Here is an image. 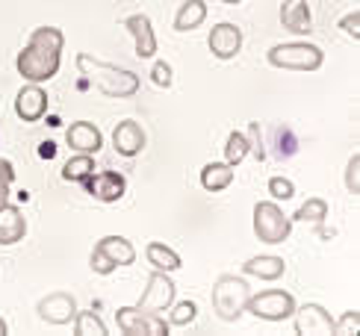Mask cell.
Wrapping results in <instances>:
<instances>
[{
  "instance_id": "6da1fadb",
  "label": "cell",
  "mask_w": 360,
  "mask_h": 336,
  "mask_svg": "<svg viewBox=\"0 0 360 336\" xmlns=\"http://www.w3.org/2000/svg\"><path fill=\"white\" fill-rule=\"evenodd\" d=\"M65 48V36L59 27H39L18 53V74L27 83H48L59 71V56Z\"/></svg>"
},
{
  "instance_id": "7a4b0ae2",
  "label": "cell",
  "mask_w": 360,
  "mask_h": 336,
  "mask_svg": "<svg viewBox=\"0 0 360 336\" xmlns=\"http://www.w3.org/2000/svg\"><path fill=\"white\" fill-rule=\"evenodd\" d=\"M77 68L83 74L86 83H92L98 91H103L107 98H133L139 91V77L127 68H118L112 63H101V59L80 53Z\"/></svg>"
},
{
  "instance_id": "3957f363",
  "label": "cell",
  "mask_w": 360,
  "mask_h": 336,
  "mask_svg": "<svg viewBox=\"0 0 360 336\" xmlns=\"http://www.w3.org/2000/svg\"><path fill=\"white\" fill-rule=\"evenodd\" d=\"M248 280L239 274H219V280L213 283V310L221 322H239V316L245 313L248 304Z\"/></svg>"
},
{
  "instance_id": "277c9868",
  "label": "cell",
  "mask_w": 360,
  "mask_h": 336,
  "mask_svg": "<svg viewBox=\"0 0 360 336\" xmlns=\"http://www.w3.org/2000/svg\"><path fill=\"white\" fill-rule=\"evenodd\" d=\"M269 65L275 68H287V71H319L325 63V53L316 44L307 41H290V44H278L269 51Z\"/></svg>"
},
{
  "instance_id": "5b68a950",
  "label": "cell",
  "mask_w": 360,
  "mask_h": 336,
  "mask_svg": "<svg viewBox=\"0 0 360 336\" xmlns=\"http://www.w3.org/2000/svg\"><path fill=\"white\" fill-rule=\"evenodd\" d=\"M290 233H292V221L278 204L272 201L254 204V236L263 245H281L283 239H290Z\"/></svg>"
},
{
  "instance_id": "8992f818",
  "label": "cell",
  "mask_w": 360,
  "mask_h": 336,
  "mask_svg": "<svg viewBox=\"0 0 360 336\" xmlns=\"http://www.w3.org/2000/svg\"><path fill=\"white\" fill-rule=\"evenodd\" d=\"M133 259H136V251L124 236H103L95 245L89 266L95 274H112L118 266H130Z\"/></svg>"
},
{
  "instance_id": "52a82bcc",
  "label": "cell",
  "mask_w": 360,
  "mask_h": 336,
  "mask_svg": "<svg viewBox=\"0 0 360 336\" xmlns=\"http://www.w3.org/2000/svg\"><path fill=\"white\" fill-rule=\"evenodd\" d=\"M245 310H251V316H257L260 322H283L295 313V298L283 289H269L260 295H248Z\"/></svg>"
},
{
  "instance_id": "ba28073f",
  "label": "cell",
  "mask_w": 360,
  "mask_h": 336,
  "mask_svg": "<svg viewBox=\"0 0 360 336\" xmlns=\"http://www.w3.org/2000/svg\"><path fill=\"white\" fill-rule=\"evenodd\" d=\"M115 322L124 336H169L172 330L160 313H148L142 307H122L115 313Z\"/></svg>"
},
{
  "instance_id": "9c48e42d",
  "label": "cell",
  "mask_w": 360,
  "mask_h": 336,
  "mask_svg": "<svg viewBox=\"0 0 360 336\" xmlns=\"http://www.w3.org/2000/svg\"><path fill=\"white\" fill-rule=\"evenodd\" d=\"M172 304H174V280L169 278V271L157 269L151 274V280H148V286H145V292H142L136 307H142L148 313H166Z\"/></svg>"
},
{
  "instance_id": "30bf717a",
  "label": "cell",
  "mask_w": 360,
  "mask_h": 336,
  "mask_svg": "<svg viewBox=\"0 0 360 336\" xmlns=\"http://www.w3.org/2000/svg\"><path fill=\"white\" fill-rule=\"evenodd\" d=\"M295 333L298 336H334V318L319 304L295 307Z\"/></svg>"
},
{
  "instance_id": "8fae6325",
  "label": "cell",
  "mask_w": 360,
  "mask_h": 336,
  "mask_svg": "<svg viewBox=\"0 0 360 336\" xmlns=\"http://www.w3.org/2000/svg\"><path fill=\"white\" fill-rule=\"evenodd\" d=\"M36 310H39L41 322L68 325V322H74V316H77V301H74V295H68V292H53V295H44Z\"/></svg>"
},
{
  "instance_id": "7c38bea8",
  "label": "cell",
  "mask_w": 360,
  "mask_h": 336,
  "mask_svg": "<svg viewBox=\"0 0 360 336\" xmlns=\"http://www.w3.org/2000/svg\"><path fill=\"white\" fill-rule=\"evenodd\" d=\"M207 44H210V51H213L216 59L228 63V59H233L239 51H243V33H239L236 24L221 21V24L213 27V33H210Z\"/></svg>"
},
{
  "instance_id": "4fadbf2b",
  "label": "cell",
  "mask_w": 360,
  "mask_h": 336,
  "mask_svg": "<svg viewBox=\"0 0 360 336\" xmlns=\"http://www.w3.org/2000/svg\"><path fill=\"white\" fill-rule=\"evenodd\" d=\"M15 112H18V118L27 121V124L44 118V112H48V91H44L39 83L24 86L18 91V98H15Z\"/></svg>"
},
{
  "instance_id": "5bb4252c",
  "label": "cell",
  "mask_w": 360,
  "mask_h": 336,
  "mask_svg": "<svg viewBox=\"0 0 360 336\" xmlns=\"http://www.w3.org/2000/svg\"><path fill=\"white\" fill-rule=\"evenodd\" d=\"M83 183H86V189L103 204H112L127 192V177L118 174V172H103V174H95V177L89 174Z\"/></svg>"
},
{
  "instance_id": "9a60e30c",
  "label": "cell",
  "mask_w": 360,
  "mask_h": 336,
  "mask_svg": "<svg viewBox=\"0 0 360 336\" xmlns=\"http://www.w3.org/2000/svg\"><path fill=\"white\" fill-rule=\"evenodd\" d=\"M145 130L142 124H136V121H118L115 130H112V148L118 150L122 157H136L139 150L145 148Z\"/></svg>"
},
{
  "instance_id": "2e32d148",
  "label": "cell",
  "mask_w": 360,
  "mask_h": 336,
  "mask_svg": "<svg viewBox=\"0 0 360 336\" xmlns=\"http://www.w3.org/2000/svg\"><path fill=\"white\" fill-rule=\"evenodd\" d=\"M65 142L71 150H77V154H98L103 139H101V130L92 124V121H74L65 133Z\"/></svg>"
},
{
  "instance_id": "e0dca14e",
  "label": "cell",
  "mask_w": 360,
  "mask_h": 336,
  "mask_svg": "<svg viewBox=\"0 0 360 336\" xmlns=\"http://www.w3.org/2000/svg\"><path fill=\"white\" fill-rule=\"evenodd\" d=\"M124 27L136 39V56L139 59H154L157 56V36H154V27L148 15H130L124 18Z\"/></svg>"
},
{
  "instance_id": "ac0fdd59",
  "label": "cell",
  "mask_w": 360,
  "mask_h": 336,
  "mask_svg": "<svg viewBox=\"0 0 360 336\" xmlns=\"http://www.w3.org/2000/svg\"><path fill=\"white\" fill-rule=\"evenodd\" d=\"M27 236V221L15 204H0V245H18Z\"/></svg>"
},
{
  "instance_id": "d6986e66",
  "label": "cell",
  "mask_w": 360,
  "mask_h": 336,
  "mask_svg": "<svg viewBox=\"0 0 360 336\" xmlns=\"http://www.w3.org/2000/svg\"><path fill=\"white\" fill-rule=\"evenodd\" d=\"M281 24H283V30H290L292 36H307L313 27L307 0H287L281 9Z\"/></svg>"
},
{
  "instance_id": "ffe728a7",
  "label": "cell",
  "mask_w": 360,
  "mask_h": 336,
  "mask_svg": "<svg viewBox=\"0 0 360 336\" xmlns=\"http://www.w3.org/2000/svg\"><path fill=\"white\" fill-rule=\"evenodd\" d=\"M283 271H287V266H283V259L275 254L254 257L243 266V274H254V278H260V280H278V278H283Z\"/></svg>"
},
{
  "instance_id": "44dd1931",
  "label": "cell",
  "mask_w": 360,
  "mask_h": 336,
  "mask_svg": "<svg viewBox=\"0 0 360 336\" xmlns=\"http://www.w3.org/2000/svg\"><path fill=\"white\" fill-rule=\"evenodd\" d=\"M207 18V4L204 0H186L184 6L174 15V30L177 33H189V30H198Z\"/></svg>"
},
{
  "instance_id": "7402d4cb",
  "label": "cell",
  "mask_w": 360,
  "mask_h": 336,
  "mask_svg": "<svg viewBox=\"0 0 360 336\" xmlns=\"http://www.w3.org/2000/svg\"><path fill=\"white\" fill-rule=\"evenodd\" d=\"M233 183V165L228 162H210L201 168V186L207 192H221Z\"/></svg>"
},
{
  "instance_id": "603a6c76",
  "label": "cell",
  "mask_w": 360,
  "mask_h": 336,
  "mask_svg": "<svg viewBox=\"0 0 360 336\" xmlns=\"http://www.w3.org/2000/svg\"><path fill=\"white\" fill-rule=\"evenodd\" d=\"M145 257H148V263H151L154 269H160V271H177L180 266H184L180 254L169 245H162V242H151V245L145 248Z\"/></svg>"
},
{
  "instance_id": "cb8c5ba5",
  "label": "cell",
  "mask_w": 360,
  "mask_h": 336,
  "mask_svg": "<svg viewBox=\"0 0 360 336\" xmlns=\"http://www.w3.org/2000/svg\"><path fill=\"white\" fill-rule=\"evenodd\" d=\"M325 219H328V204L322 201V198H307V201L298 207V212H295V221L313 224V227H322Z\"/></svg>"
},
{
  "instance_id": "d4e9b609",
  "label": "cell",
  "mask_w": 360,
  "mask_h": 336,
  "mask_svg": "<svg viewBox=\"0 0 360 336\" xmlns=\"http://www.w3.org/2000/svg\"><path fill=\"white\" fill-rule=\"evenodd\" d=\"M92 172H95V157L92 154H77L63 165V177L68 183H83Z\"/></svg>"
},
{
  "instance_id": "484cf974",
  "label": "cell",
  "mask_w": 360,
  "mask_h": 336,
  "mask_svg": "<svg viewBox=\"0 0 360 336\" xmlns=\"http://www.w3.org/2000/svg\"><path fill=\"white\" fill-rule=\"evenodd\" d=\"M107 325L101 322V316L95 310H83L74 316V336H107Z\"/></svg>"
},
{
  "instance_id": "4316f807",
  "label": "cell",
  "mask_w": 360,
  "mask_h": 336,
  "mask_svg": "<svg viewBox=\"0 0 360 336\" xmlns=\"http://www.w3.org/2000/svg\"><path fill=\"white\" fill-rule=\"evenodd\" d=\"M245 157H248V136L233 130V133L228 136V145H224V162L236 168Z\"/></svg>"
},
{
  "instance_id": "83f0119b",
  "label": "cell",
  "mask_w": 360,
  "mask_h": 336,
  "mask_svg": "<svg viewBox=\"0 0 360 336\" xmlns=\"http://www.w3.org/2000/svg\"><path fill=\"white\" fill-rule=\"evenodd\" d=\"M198 316V307L195 301H180V304H172V313H169V328H186L195 322Z\"/></svg>"
},
{
  "instance_id": "f1b7e54d",
  "label": "cell",
  "mask_w": 360,
  "mask_h": 336,
  "mask_svg": "<svg viewBox=\"0 0 360 336\" xmlns=\"http://www.w3.org/2000/svg\"><path fill=\"white\" fill-rule=\"evenodd\" d=\"M360 330V313L349 310L340 316V322H334V336H357Z\"/></svg>"
},
{
  "instance_id": "f546056e",
  "label": "cell",
  "mask_w": 360,
  "mask_h": 336,
  "mask_svg": "<svg viewBox=\"0 0 360 336\" xmlns=\"http://www.w3.org/2000/svg\"><path fill=\"white\" fill-rule=\"evenodd\" d=\"M269 192H272L275 201H290V198L295 195V186L287 177H269Z\"/></svg>"
},
{
  "instance_id": "4dcf8cb0",
  "label": "cell",
  "mask_w": 360,
  "mask_h": 336,
  "mask_svg": "<svg viewBox=\"0 0 360 336\" xmlns=\"http://www.w3.org/2000/svg\"><path fill=\"white\" fill-rule=\"evenodd\" d=\"M12 180H15V168H12V162L0 157V204H6V201H9Z\"/></svg>"
},
{
  "instance_id": "1f68e13d",
  "label": "cell",
  "mask_w": 360,
  "mask_h": 336,
  "mask_svg": "<svg viewBox=\"0 0 360 336\" xmlns=\"http://www.w3.org/2000/svg\"><path fill=\"white\" fill-rule=\"evenodd\" d=\"M346 189L357 198L360 195V154H354L349 160V168H346Z\"/></svg>"
},
{
  "instance_id": "d6a6232c",
  "label": "cell",
  "mask_w": 360,
  "mask_h": 336,
  "mask_svg": "<svg viewBox=\"0 0 360 336\" xmlns=\"http://www.w3.org/2000/svg\"><path fill=\"white\" fill-rule=\"evenodd\" d=\"M151 83L160 86V89L172 86V68H169V63H154L151 65Z\"/></svg>"
},
{
  "instance_id": "836d02e7",
  "label": "cell",
  "mask_w": 360,
  "mask_h": 336,
  "mask_svg": "<svg viewBox=\"0 0 360 336\" xmlns=\"http://www.w3.org/2000/svg\"><path fill=\"white\" fill-rule=\"evenodd\" d=\"M340 30H346L352 39H360V12L354 9L349 15H342V18H340Z\"/></svg>"
},
{
  "instance_id": "e575fe53",
  "label": "cell",
  "mask_w": 360,
  "mask_h": 336,
  "mask_svg": "<svg viewBox=\"0 0 360 336\" xmlns=\"http://www.w3.org/2000/svg\"><path fill=\"white\" fill-rule=\"evenodd\" d=\"M251 139H248V150H254V160L257 162H263L266 160V148H263V142H260V124H251Z\"/></svg>"
},
{
  "instance_id": "d590c367",
  "label": "cell",
  "mask_w": 360,
  "mask_h": 336,
  "mask_svg": "<svg viewBox=\"0 0 360 336\" xmlns=\"http://www.w3.org/2000/svg\"><path fill=\"white\" fill-rule=\"evenodd\" d=\"M41 157L51 160V157H53V145H41Z\"/></svg>"
},
{
  "instance_id": "8d00e7d4",
  "label": "cell",
  "mask_w": 360,
  "mask_h": 336,
  "mask_svg": "<svg viewBox=\"0 0 360 336\" xmlns=\"http://www.w3.org/2000/svg\"><path fill=\"white\" fill-rule=\"evenodd\" d=\"M6 333H9V325L4 322V318H0V336H6Z\"/></svg>"
},
{
  "instance_id": "74e56055",
  "label": "cell",
  "mask_w": 360,
  "mask_h": 336,
  "mask_svg": "<svg viewBox=\"0 0 360 336\" xmlns=\"http://www.w3.org/2000/svg\"><path fill=\"white\" fill-rule=\"evenodd\" d=\"M224 4H239V0H224Z\"/></svg>"
}]
</instances>
